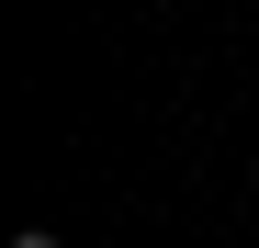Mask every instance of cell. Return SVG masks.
I'll list each match as a JSON object with an SVG mask.
<instances>
[{
	"label": "cell",
	"instance_id": "1",
	"mask_svg": "<svg viewBox=\"0 0 259 248\" xmlns=\"http://www.w3.org/2000/svg\"><path fill=\"white\" fill-rule=\"evenodd\" d=\"M12 248H68V237H46V226H23V237H12Z\"/></svg>",
	"mask_w": 259,
	"mask_h": 248
}]
</instances>
